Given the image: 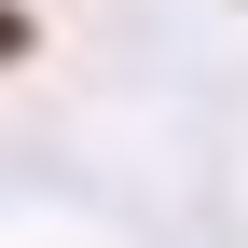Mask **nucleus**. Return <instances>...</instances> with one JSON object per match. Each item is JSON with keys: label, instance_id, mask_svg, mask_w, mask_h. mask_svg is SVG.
I'll return each mask as SVG.
<instances>
[{"label": "nucleus", "instance_id": "nucleus-1", "mask_svg": "<svg viewBox=\"0 0 248 248\" xmlns=\"http://www.w3.org/2000/svg\"><path fill=\"white\" fill-rule=\"evenodd\" d=\"M14 55H28V14H14V0H0V69H14Z\"/></svg>", "mask_w": 248, "mask_h": 248}]
</instances>
